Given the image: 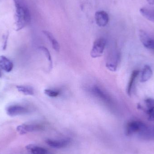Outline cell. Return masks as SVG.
<instances>
[{"mask_svg":"<svg viewBox=\"0 0 154 154\" xmlns=\"http://www.w3.org/2000/svg\"><path fill=\"white\" fill-rule=\"evenodd\" d=\"M15 6L16 31H20L29 25L31 21L29 10L24 0H13Z\"/></svg>","mask_w":154,"mask_h":154,"instance_id":"1","label":"cell"},{"mask_svg":"<svg viewBox=\"0 0 154 154\" xmlns=\"http://www.w3.org/2000/svg\"><path fill=\"white\" fill-rule=\"evenodd\" d=\"M91 94L101 102L108 106H113L114 102L110 96L105 90L98 86H93L91 88Z\"/></svg>","mask_w":154,"mask_h":154,"instance_id":"2","label":"cell"},{"mask_svg":"<svg viewBox=\"0 0 154 154\" xmlns=\"http://www.w3.org/2000/svg\"><path fill=\"white\" fill-rule=\"evenodd\" d=\"M106 45V40L104 38L97 39L93 43L90 52V55L93 58L101 57L104 53Z\"/></svg>","mask_w":154,"mask_h":154,"instance_id":"3","label":"cell"},{"mask_svg":"<svg viewBox=\"0 0 154 154\" xmlns=\"http://www.w3.org/2000/svg\"><path fill=\"white\" fill-rule=\"evenodd\" d=\"M146 124L141 121H133L128 123L126 126L125 132L127 135H132L138 134Z\"/></svg>","mask_w":154,"mask_h":154,"instance_id":"4","label":"cell"},{"mask_svg":"<svg viewBox=\"0 0 154 154\" xmlns=\"http://www.w3.org/2000/svg\"><path fill=\"white\" fill-rule=\"evenodd\" d=\"M44 128V127L38 124L20 125L17 127V130L20 134L23 135L29 132L41 131Z\"/></svg>","mask_w":154,"mask_h":154,"instance_id":"5","label":"cell"},{"mask_svg":"<svg viewBox=\"0 0 154 154\" xmlns=\"http://www.w3.org/2000/svg\"><path fill=\"white\" fill-rule=\"evenodd\" d=\"M118 60V54L116 51H111L108 56L106 61V66L107 69L112 72L116 71L117 69Z\"/></svg>","mask_w":154,"mask_h":154,"instance_id":"6","label":"cell"},{"mask_svg":"<svg viewBox=\"0 0 154 154\" xmlns=\"http://www.w3.org/2000/svg\"><path fill=\"white\" fill-rule=\"evenodd\" d=\"M6 113L10 116L23 115L29 112L28 109L20 105H11L6 108Z\"/></svg>","mask_w":154,"mask_h":154,"instance_id":"7","label":"cell"},{"mask_svg":"<svg viewBox=\"0 0 154 154\" xmlns=\"http://www.w3.org/2000/svg\"><path fill=\"white\" fill-rule=\"evenodd\" d=\"M138 136L145 140H154V127L148 126L145 125L138 133Z\"/></svg>","mask_w":154,"mask_h":154,"instance_id":"8","label":"cell"},{"mask_svg":"<svg viewBox=\"0 0 154 154\" xmlns=\"http://www.w3.org/2000/svg\"><path fill=\"white\" fill-rule=\"evenodd\" d=\"M71 140L69 139H62L57 140L48 139L46 140V143L51 147L57 149L64 148L69 144Z\"/></svg>","mask_w":154,"mask_h":154,"instance_id":"9","label":"cell"},{"mask_svg":"<svg viewBox=\"0 0 154 154\" xmlns=\"http://www.w3.org/2000/svg\"><path fill=\"white\" fill-rule=\"evenodd\" d=\"M96 23L100 27L106 26L108 23L109 17L108 14L104 11H98L95 14Z\"/></svg>","mask_w":154,"mask_h":154,"instance_id":"10","label":"cell"},{"mask_svg":"<svg viewBox=\"0 0 154 154\" xmlns=\"http://www.w3.org/2000/svg\"><path fill=\"white\" fill-rule=\"evenodd\" d=\"M140 36L144 46L147 48L154 50V39L150 38L144 31H141Z\"/></svg>","mask_w":154,"mask_h":154,"instance_id":"11","label":"cell"},{"mask_svg":"<svg viewBox=\"0 0 154 154\" xmlns=\"http://www.w3.org/2000/svg\"><path fill=\"white\" fill-rule=\"evenodd\" d=\"M13 62L9 59L4 56L0 57V67L5 72H11L13 68Z\"/></svg>","mask_w":154,"mask_h":154,"instance_id":"12","label":"cell"},{"mask_svg":"<svg viewBox=\"0 0 154 154\" xmlns=\"http://www.w3.org/2000/svg\"><path fill=\"white\" fill-rule=\"evenodd\" d=\"M42 32L49 41L53 49L57 52H59L60 50V46L53 34L48 31H43Z\"/></svg>","mask_w":154,"mask_h":154,"instance_id":"13","label":"cell"},{"mask_svg":"<svg viewBox=\"0 0 154 154\" xmlns=\"http://www.w3.org/2000/svg\"><path fill=\"white\" fill-rule=\"evenodd\" d=\"M140 12L143 17L147 20L154 22V8L143 7L140 9Z\"/></svg>","mask_w":154,"mask_h":154,"instance_id":"14","label":"cell"},{"mask_svg":"<svg viewBox=\"0 0 154 154\" xmlns=\"http://www.w3.org/2000/svg\"><path fill=\"white\" fill-rule=\"evenodd\" d=\"M152 71L151 67L148 66H145L143 71H142L140 81L142 82L147 81L151 79L152 75Z\"/></svg>","mask_w":154,"mask_h":154,"instance_id":"15","label":"cell"},{"mask_svg":"<svg viewBox=\"0 0 154 154\" xmlns=\"http://www.w3.org/2000/svg\"><path fill=\"white\" fill-rule=\"evenodd\" d=\"M26 149L32 154H48V152L46 149L40 146L33 145H30L26 147Z\"/></svg>","mask_w":154,"mask_h":154,"instance_id":"16","label":"cell"},{"mask_svg":"<svg viewBox=\"0 0 154 154\" xmlns=\"http://www.w3.org/2000/svg\"><path fill=\"white\" fill-rule=\"evenodd\" d=\"M16 88L19 92L25 95L32 96L34 94V90L33 88L30 86L19 85L16 86Z\"/></svg>","mask_w":154,"mask_h":154,"instance_id":"17","label":"cell"},{"mask_svg":"<svg viewBox=\"0 0 154 154\" xmlns=\"http://www.w3.org/2000/svg\"><path fill=\"white\" fill-rule=\"evenodd\" d=\"M39 49L43 52L46 56L47 60L49 63V69L50 70H51L53 68V61H52V57L49 51L46 47L44 46L40 47Z\"/></svg>","mask_w":154,"mask_h":154,"instance_id":"18","label":"cell"},{"mask_svg":"<svg viewBox=\"0 0 154 154\" xmlns=\"http://www.w3.org/2000/svg\"><path fill=\"white\" fill-rule=\"evenodd\" d=\"M139 71L135 70V71H134L133 72L132 75H131V78H130L127 88L128 94L129 95H131V91H132V88H133V85H134L136 79L137 78V76L139 75Z\"/></svg>","mask_w":154,"mask_h":154,"instance_id":"19","label":"cell"},{"mask_svg":"<svg viewBox=\"0 0 154 154\" xmlns=\"http://www.w3.org/2000/svg\"><path fill=\"white\" fill-rule=\"evenodd\" d=\"M61 93V91L58 89H46L44 90L45 95L50 97H58Z\"/></svg>","mask_w":154,"mask_h":154,"instance_id":"20","label":"cell"},{"mask_svg":"<svg viewBox=\"0 0 154 154\" xmlns=\"http://www.w3.org/2000/svg\"><path fill=\"white\" fill-rule=\"evenodd\" d=\"M146 106L148 110L154 109V99L152 98H147L145 100Z\"/></svg>","mask_w":154,"mask_h":154,"instance_id":"21","label":"cell"},{"mask_svg":"<svg viewBox=\"0 0 154 154\" xmlns=\"http://www.w3.org/2000/svg\"><path fill=\"white\" fill-rule=\"evenodd\" d=\"M147 113L148 115L149 120L154 121V109L147 110Z\"/></svg>","mask_w":154,"mask_h":154,"instance_id":"22","label":"cell"},{"mask_svg":"<svg viewBox=\"0 0 154 154\" xmlns=\"http://www.w3.org/2000/svg\"><path fill=\"white\" fill-rule=\"evenodd\" d=\"M7 38H8V36H6L4 39V42L3 47V49H5L6 48V45H7Z\"/></svg>","mask_w":154,"mask_h":154,"instance_id":"23","label":"cell"},{"mask_svg":"<svg viewBox=\"0 0 154 154\" xmlns=\"http://www.w3.org/2000/svg\"><path fill=\"white\" fill-rule=\"evenodd\" d=\"M147 2L149 3V4L153 5L154 3V0H146Z\"/></svg>","mask_w":154,"mask_h":154,"instance_id":"24","label":"cell"},{"mask_svg":"<svg viewBox=\"0 0 154 154\" xmlns=\"http://www.w3.org/2000/svg\"><path fill=\"white\" fill-rule=\"evenodd\" d=\"M2 76V72H1V67H0V78Z\"/></svg>","mask_w":154,"mask_h":154,"instance_id":"25","label":"cell"}]
</instances>
